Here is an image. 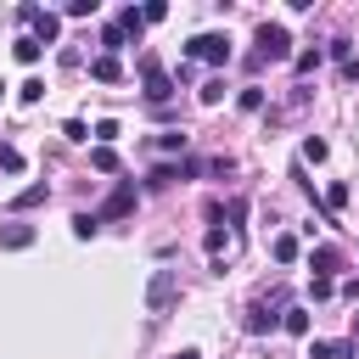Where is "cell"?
<instances>
[{"label": "cell", "mask_w": 359, "mask_h": 359, "mask_svg": "<svg viewBox=\"0 0 359 359\" xmlns=\"http://www.w3.org/2000/svg\"><path fill=\"white\" fill-rule=\"evenodd\" d=\"M292 56V34L280 22H258V50H252V67L258 62H286Z\"/></svg>", "instance_id": "obj_1"}, {"label": "cell", "mask_w": 359, "mask_h": 359, "mask_svg": "<svg viewBox=\"0 0 359 359\" xmlns=\"http://www.w3.org/2000/svg\"><path fill=\"white\" fill-rule=\"evenodd\" d=\"M180 303V280H174V269H151V280H146V309L151 314H168Z\"/></svg>", "instance_id": "obj_2"}, {"label": "cell", "mask_w": 359, "mask_h": 359, "mask_svg": "<svg viewBox=\"0 0 359 359\" xmlns=\"http://www.w3.org/2000/svg\"><path fill=\"white\" fill-rule=\"evenodd\" d=\"M140 84H146V101H151V107H163V101L174 95V79L163 73L157 56H140Z\"/></svg>", "instance_id": "obj_3"}, {"label": "cell", "mask_w": 359, "mask_h": 359, "mask_svg": "<svg viewBox=\"0 0 359 359\" xmlns=\"http://www.w3.org/2000/svg\"><path fill=\"white\" fill-rule=\"evenodd\" d=\"M185 56H202V62L224 67V62H230V39H224V34H191V39H185Z\"/></svg>", "instance_id": "obj_4"}, {"label": "cell", "mask_w": 359, "mask_h": 359, "mask_svg": "<svg viewBox=\"0 0 359 359\" xmlns=\"http://www.w3.org/2000/svg\"><path fill=\"white\" fill-rule=\"evenodd\" d=\"M135 202H140V191H135V180H118V185L107 191V202L95 208V219H123V213H135Z\"/></svg>", "instance_id": "obj_5"}, {"label": "cell", "mask_w": 359, "mask_h": 359, "mask_svg": "<svg viewBox=\"0 0 359 359\" xmlns=\"http://www.w3.org/2000/svg\"><path fill=\"white\" fill-rule=\"evenodd\" d=\"M17 17H22L28 28H34V39H39V45H50V39L62 34V22H56L50 11H39V6H17Z\"/></svg>", "instance_id": "obj_6"}, {"label": "cell", "mask_w": 359, "mask_h": 359, "mask_svg": "<svg viewBox=\"0 0 359 359\" xmlns=\"http://www.w3.org/2000/svg\"><path fill=\"white\" fill-rule=\"evenodd\" d=\"M0 247H6V252L34 247V224H17V219H11V224H0Z\"/></svg>", "instance_id": "obj_7"}, {"label": "cell", "mask_w": 359, "mask_h": 359, "mask_svg": "<svg viewBox=\"0 0 359 359\" xmlns=\"http://www.w3.org/2000/svg\"><path fill=\"white\" fill-rule=\"evenodd\" d=\"M90 79H101V84H118V79H123V62H118V56H107V50H101V56H95V62H90Z\"/></svg>", "instance_id": "obj_8"}, {"label": "cell", "mask_w": 359, "mask_h": 359, "mask_svg": "<svg viewBox=\"0 0 359 359\" xmlns=\"http://www.w3.org/2000/svg\"><path fill=\"white\" fill-rule=\"evenodd\" d=\"M45 196H50V185H45V180H39V185H22V191L11 196V213H28V208H39Z\"/></svg>", "instance_id": "obj_9"}, {"label": "cell", "mask_w": 359, "mask_h": 359, "mask_svg": "<svg viewBox=\"0 0 359 359\" xmlns=\"http://www.w3.org/2000/svg\"><path fill=\"white\" fill-rule=\"evenodd\" d=\"M309 269L331 280V269H342V252H337V247H314V252H309Z\"/></svg>", "instance_id": "obj_10"}, {"label": "cell", "mask_w": 359, "mask_h": 359, "mask_svg": "<svg viewBox=\"0 0 359 359\" xmlns=\"http://www.w3.org/2000/svg\"><path fill=\"white\" fill-rule=\"evenodd\" d=\"M280 331H292V337H309V309H280Z\"/></svg>", "instance_id": "obj_11"}, {"label": "cell", "mask_w": 359, "mask_h": 359, "mask_svg": "<svg viewBox=\"0 0 359 359\" xmlns=\"http://www.w3.org/2000/svg\"><path fill=\"white\" fill-rule=\"evenodd\" d=\"M353 353H359L353 342H314L309 348V359H353Z\"/></svg>", "instance_id": "obj_12"}, {"label": "cell", "mask_w": 359, "mask_h": 359, "mask_svg": "<svg viewBox=\"0 0 359 359\" xmlns=\"http://www.w3.org/2000/svg\"><path fill=\"white\" fill-rule=\"evenodd\" d=\"M11 50H17V62H28V67H34V62H39V56H45V45H39V39H34V34H22V39H17V45H11Z\"/></svg>", "instance_id": "obj_13"}, {"label": "cell", "mask_w": 359, "mask_h": 359, "mask_svg": "<svg viewBox=\"0 0 359 359\" xmlns=\"http://www.w3.org/2000/svg\"><path fill=\"white\" fill-rule=\"evenodd\" d=\"M101 45H107V56H118V50L129 45V34H123L118 22H107V28H101Z\"/></svg>", "instance_id": "obj_14"}, {"label": "cell", "mask_w": 359, "mask_h": 359, "mask_svg": "<svg viewBox=\"0 0 359 359\" xmlns=\"http://www.w3.org/2000/svg\"><path fill=\"white\" fill-rule=\"evenodd\" d=\"M269 252H275L280 264H297V236H275V241H269Z\"/></svg>", "instance_id": "obj_15"}, {"label": "cell", "mask_w": 359, "mask_h": 359, "mask_svg": "<svg viewBox=\"0 0 359 359\" xmlns=\"http://www.w3.org/2000/svg\"><path fill=\"white\" fill-rule=\"evenodd\" d=\"M90 168L112 174V168H118V151H112V146H95V151H90Z\"/></svg>", "instance_id": "obj_16"}, {"label": "cell", "mask_w": 359, "mask_h": 359, "mask_svg": "<svg viewBox=\"0 0 359 359\" xmlns=\"http://www.w3.org/2000/svg\"><path fill=\"white\" fill-rule=\"evenodd\" d=\"M95 230H101V219H95V213H73V236H79V241H90Z\"/></svg>", "instance_id": "obj_17"}, {"label": "cell", "mask_w": 359, "mask_h": 359, "mask_svg": "<svg viewBox=\"0 0 359 359\" xmlns=\"http://www.w3.org/2000/svg\"><path fill=\"white\" fill-rule=\"evenodd\" d=\"M236 107H241V112H258V107H264V90H258V84H247V90L236 95Z\"/></svg>", "instance_id": "obj_18"}, {"label": "cell", "mask_w": 359, "mask_h": 359, "mask_svg": "<svg viewBox=\"0 0 359 359\" xmlns=\"http://www.w3.org/2000/svg\"><path fill=\"white\" fill-rule=\"evenodd\" d=\"M348 208V185H325V213H342Z\"/></svg>", "instance_id": "obj_19"}, {"label": "cell", "mask_w": 359, "mask_h": 359, "mask_svg": "<svg viewBox=\"0 0 359 359\" xmlns=\"http://www.w3.org/2000/svg\"><path fill=\"white\" fill-rule=\"evenodd\" d=\"M118 28H123V34H140V28H146V17H140L135 6H123V17H118Z\"/></svg>", "instance_id": "obj_20"}, {"label": "cell", "mask_w": 359, "mask_h": 359, "mask_svg": "<svg viewBox=\"0 0 359 359\" xmlns=\"http://www.w3.org/2000/svg\"><path fill=\"white\" fill-rule=\"evenodd\" d=\"M39 95H45V79H28V84H22V90H17V101H22V107H34V101H39Z\"/></svg>", "instance_id": "obj_21"}, {"label": "cell", "mask_w": 359, "mask_h": 359, "mask_svg": "<svg viewBox=\"0 0 359 359\" xmlns=\"http://www.w3.org/2000/svg\"><path fill=\"white\" fill-rule=\"evenodd\" d=\"M219 101H224V79H208L202 84V107H219Z\"/></svg>", "instance_id": "obj_22"}, {"label": "cell", "mask_w": 359, "mask_h": 359, "mask_svg": "<svg viewBox=\"0 0 359 359\" xmlns=\"http://www.w3.org/2000/svg\"><path fill=\"white\" fill-rule=\"evenodd\" d=\"M0 168H6V174H22V151H17V146H0Z\"/></svg>", "instance_id": "obj_23"}, {"label": "cell", "mask_w": 359, "mask_h": 359, "mask_svg": "<svg viewBox=\"0 0 359 359\" xmlns=\"http://www.w3.org/2000/svg\"><path fill=\"white\" fill-rule=\"evenodd\" d=\"M95 140L112 146V140H118V118H101V123H95Z\"/></svg>", "instance_id": "obj_24"}, {"label": "cell", "mask_w": 359, "mask_h": 359, "mask_svg": "<svg viewBox=\"0 0 359 359\" xmlns=\"http://www.w3.org/2000/svg\"><path fill=\"white\" fill-rule=\"evenodd\" d=\"M303 157H309V163H325V140L309 135V140H303Z\"/></svg>", "instance_id": "obj_25"}, {"label": "cell", "mask_w": 359, "mask_h": 359, "mask_svg": "<svg viewBox=\"0 0 359 359\" xmlns=\"http://www.w3.org/2000/svg\"><path fill=\"white\" fill-rule=\"evenodd\" d=\"M168 180H180V163H157L151 168V185H168Z\"/></svg>", "instance_id": "obj_26"}, {"label": "cell", "mask_w": 359, "mask_h": 359, "mask_svg": "<svg viewBox=\"0 0 359 359\" xmlns=\"http://www.w3.org/2000/svg\"><path fill=\"white\" fill-rule=\"evenodd\" d=\"M292 62H297V73H314V67H320V50H297Z\"/></svg>", "instance_id": "obj_27"}, {"label": "cell", "mask_w": 359, "mask_h": 359, "mask_svg": "<svg viewBox=\"0 0 359 359\" xmlns=\"http://www.w3.org/2000/svg\"><path fill=\"white\" fill-rule=\"evenodd\" d=\"M62 135H67V140H90V129H84V118H67V123H62Z\"/></svg>", "instance_id": "obj_28"}, {"label": "cell", "mask_w": 359, "mask_h": 359, "mask_svg": "<svg viewBox=\"0 0 359 359\" xmlns=\"http://www.w3.org/2000/svg\"><path fill=\"white\" fill-rule=\"evenodd\" d=\"M269 325H275V314H264V309H252V314H247V331H269Z\"/></svg>", "instance_id": "obj_29"}, {"label": "cell", "mask_w": 359, "mask_h": 359, "mask_svg": "<svg viewBox=\"0 0 359 359\" xmlns=\"http://www.w3.org/2000/svg\"><path fill=\"white\" fill-rule=\"evenodd\" d=\"M67 17H95V0H67Z\"/></svg>", "instance_id": "obj_30"}, {"label": "cell", "mask_w": 359, "mask_h": 359, "mask_svg": "<svg viewBox=\"0 0 359 359\" xmlns=\"http://www.w3.org/2000/svg\"><path fill=\"white\" fill-rule=\"evenodd\" d=\"M140 17H146V22H163V17H168V6H163V0H151V6H140Z\"/></svg>", "instance_id": "obj_31"}, {"label": "cell", "mask_w": 359, "mask_h": 359, "mask_svg": "<svg viewBox=\"0 0 359 359\" xmlns=\"http://www.w3.org/2000/svg\"><path fill=\"white\" fill-rule=\"evenodd\" d=\"M325 56H337V62H353V50H348V39H331V45H325Z\"/></svg>", "instance_id": "obj_32"}, {"label": "cell", "mask_w": 359, "mask_h": 359, "mask_svg": "<svg viewBox=\"0 0 359 359\" xmlns=\"http://www.w3.org/2000/svg\"><path fill=\"white\" fill-rule=\"evenodd\" d=\"M342 73H348V79H359V56H353V62H342Z\"/></svg>", "instance_id": "obj_33"}, {"label": "cell", "mask_w": 359, "mask_h": 359, "mask_svg": "<svg viewBox=\"0 0 359 359\" xmlns=\"http://www.w3.org/2000/svg\"><path fill=\"white\" fill-rule=\"evenodd\" d=\"M174 359H202V353H196V348H180V353H174Z\"/></svg>", "instance_id": "obj_34"}, {"label": "cell", "mask_w": 359, "mask_h": 359, "mask_svg": "<svg viewBox=\"0 0 359 359\" xmlns=\"http://www.w3.org/2000/svg\"><path fill=\"white\" fill-rule=\"evenodd\" d=\"M353 342H359V314H353Z\"/></svg>", "instance_id": "obj_35"}, {"label": "cell", "mask_w": 359, "mask_h": 359, "mask_svg": "<svg viewBox=\"0 0 359 359\" xmlns=\"http://www.w3.org/2000/svg\"><path fill=\"white\" fill-rule=\"evenodd\" d=\"M0 95H6V84H0Z\"/></svg>", "instance_id": "obj_36"}]
</instances>
